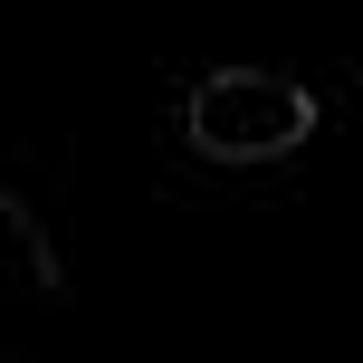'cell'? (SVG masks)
I'll return each instance as SVG.
<instances>
[{
  "instance_id": "6da1fadb",
  "label": "cell",
  "mask_w": 363,
  "mask_h": 363,
  "mask_svg": "<svg viewBox=\"0 0 363 363\" xmlns=\"http://www.w3.org/2000/svg\"><path fill=\"white\" fill-rule=\"evenodd\" d=\"M182 125H191V144L211 163H268V153H296L315 134V96L296 77H268V67H220L191 86Z\"/></svg>"
}]
</instances>
